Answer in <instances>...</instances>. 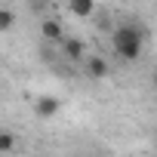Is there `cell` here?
<instances>
[{
	"label": "cell",
	"instance_id": "3",
	"mask_svg": "<svg viewBox=\"0 0 157 157\" xmlns=\"http://www.w3.org/2000/svg\"><path fill=\"white\" fill-rule=\"evenodd\" d=\"M40 34H43L49 43H59V40H62V25H59L56 19H43V22H40Z\"/></svg>",
	"mask_w": 157,
	"mask_h": 157
},
{
	"label": "cell",
	"instance_id": "6",
	"mask_svg": "<svg viewBox=\"0 0 157 157\" xmlns=\"http://www.w3.org/2000/svg\"><path fill=\"white\" fill-rule=\"evenodd\" d=\"M62 49H65L68 59H80V56H83V40H77V37H74V40H65Z\"/></svg>",
	"mask_w": 157,
	"mask_h": 157
},
{
	"label": "cell",
	"instance_id": "4",
	"mask_svg": "<svg viewBox=\"0 0 157 157\" xmlns=\"http://www.w3.org/2000/svg\"><path fill=\"white\" fill-rule=\"evenodd\" d=\"M68 6H71V13H74L77 19H90V16L96 13V3H93V0H68Z\"/></svg>",
	"mask_w": 157,
	"mask_h": 157
},
{
	"label": "cell",
	"instance_id": "1",
	"mask_svg": "<svg viewBox=\"0 0 157 157\" xmlns=\"http://www.w3.org/2000/svg\"><path fill=\"white\" fill-rule=\"evenodd\" d=\"M111 43H114V52H117L120 59H126V62H136V59L142 56L145 28H142L139 22H123V25H117V28H114V37H111Z\"/></svg>",
	"mask_w": 157,
	"mask_h": 157
},
{
	"label": "cell",
	"instance_id": "2",
	"mask_svg": "<svg viewBox=\"0 0 157 157\" xmlns=\"http://www.w3.org/2000/svg\"><path fill=\"white\" fill-rule=\"evenodd\" d=\"M34 111H37V117H43V120H49V117H56V111H59V102H56L52 96H43V99H37V105H34Z\"/></svg>",
	"mask_w": 157,
	"mask_h": 157
},
{
	"label": "cell",
	"instance_id": "7",
	"mask_svg": "<svg viewBox=\"0 0 157 157\" xmlns=\"http://www.w3.org/2000/svg\"><path fill=\"white\" fill-rule=\"evenodd\" d=\"M13 22H16V16H13L10 10L0 13V31H10V28H13Z\"/></svg>",
	"mask_w": 157,
	"mask_h": 157
},
{
	"label": "cell",
	"instance_id": "8",
	"mask_svg": "<svg viewBox=\"0 0 157 157\" xmlns=\"http://www.w3.org/2000/svg\"><path fill=\"white\" fill-rule=\"evenodd\" d=\"M13 145H16L13 132H0V151H13Z\"/></svg>",
	"mask_w": 157,
	"mask_h": 157
},
{
	"label": "cell",
	"instance_id": "5",
	"mask_svg": "<svg viewBox=\"0 0 157 157\" xmlns=\"http://www.w3.org/2000/svg\"><path fill=\"white\" fill-rule=\"evenodd\" d=\"M86 74H90V77H105V74H108L105 59H99V56H96V59H90V62H86Z\"/></svg>",
	"mask_w": 157,
	"mask_h": 157
},
{
	"label": "cell",
	"instance_id": "9",
	"mask_svg": "<svg viewBox=\"0 0 157 157\" xmlns=\"http://www.w3.org/2000/svg\"><path fill=\"white\" fill-rule=\"evenodd\" d=\"M154 86H157V74H154Z\"/></svg>",
	"mask_w": 157,
	"mask_h": 157
}]
</instances>
